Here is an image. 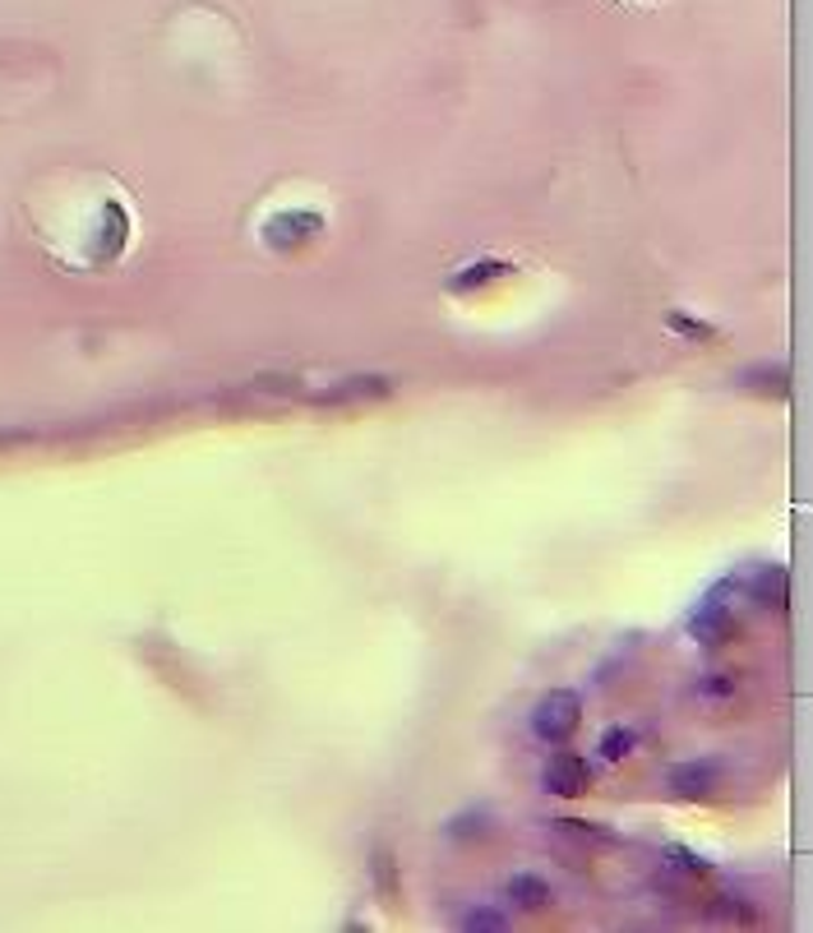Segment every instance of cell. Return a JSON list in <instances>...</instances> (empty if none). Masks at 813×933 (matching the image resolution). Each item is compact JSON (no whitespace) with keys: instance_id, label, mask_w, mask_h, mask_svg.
<instances>
[{"instance_id":"cell-1","label":"cell","mask_w":813,"mask_h":933,"mask_svg":"<svg viewBox=\"0 0 813 933\" xmlns=\"http://www.w3.org/2000/svg\"><path fill=\"white\" fill-rule=\"evenodd\" d=\"M582 721V698L574 689H555L537 703V711H531V730H537L546 744H559V739H569Z\"/></svg>"},{"instance_id":"cell-2","label":"cell","mask_w":813,"mask_h":933,"mask_svg":"<svg viewBox=\"0 0 813 933\" xmlns=\"http://www.w3.org/2000/svg\"><path fill=\"white\" fill-rule=\"evenodd\" d=\"M541 786L550 795H559V799H578L591 786V763L578 758V754H555L546 763V772H541Z\"/></svg>"},{"instance_id":"cell-3","label":"cell","mask_w":813,"mask_h":933,"mask_svg":"<svg viewBox=\"0 0 813 933\" xmlns=\"http://www.w3.org/2000/svg\"><path fill=\"white\" fill-rule=\"evenodd\" d=\"M716 782H722V763H712V758H707V763H703V758H698V763H684V767L670 772V786H675L684 799L712 795Z\"/></svg>"},{"instance_id":"cell-4","label":"cell","mask_w":813,"mask_h":933,"mask_svg":"<svg viewBox=\"0 0 813 933\" xmlns=\"http://www.w3.org/2000/svg\"><path fill=\"white\" fill-rule=\"evenodd\" d=\"M320 227L324 223L315 213H283V217H273V223H268V240L277 245V251H292V245L320 236Z\"/></svg>"},{"instance_id":"cell-5","label":"cell","mask_w":813,"mask_h":933,"mask_svg":"<svg viewBox=\"0 0 813 933\" xmlns=\"http://www.w3.org/2000/svg\"><path fill=\"white\" fill-rule=\"evenodd\" d=\"M509 896H513V906H522V911H541L550 901V883L537 878V874H518V878H509Z\"/></svg>"},{"instance_id":"cell-6","label":"cell","mask_w":813,"mask_h":933,"mask_svg":"<svg viewBox=\"0 0 813 933\" xmlns=\"http://www.w3.org/2000/svg\"><path fill=\"white\" fill-rule=\"evenodd\" d=\"M726 629H731V610L722 606V592H716V597H707V606L698 610V619H694V634H698L703 642H716V638H722Z\"/></svg>"},{"instance_id":"cell-7","label":"cell","mask_w":813,"mask_h":933,"mask_svg":"<svg viewBox=\"0 0 813 933\" xmlns=\"http://www.w3.org/2000/svg\"><path fill=\"white\" fill-rule=\"evenodd\" d=\"M754 597L763 601V606H772V610H781L786 606V569H763V578L754 582Z\"/></svg>"},{"instance_id":"cell-8","label":"cell","mask_w":813,"mask_h":933,"mask_svg":"<svg viewBox=\"0 0 813 933\" xmlns=\"http://www.w3.org/2000/svg\"><path fill=\"white\" fill-rule=\"evenodd\" d=\"M444 832L453 836V842H477V836H486V832H490V814H486V808H472V814L453 818Z\"/></svg>"},{"instance_id":"cell-9","label":"cell","mask_w":813,"mask_h":933,"mask_svg":"<svg viewBox=\"0 0 813 933\" xmlns=\"http://www.w3.org/2000/svg\"><path fill=\"white\" fill-rule=\"evenodd\" d=\"M638 749V735L629 730V726H615V730H606L601 735V754L610 758V763H619V758H629Z\"/></svg>"},{"instance_id":"cell-10","label":"cell","mask_w":813,"mask_h":933,"mask_svg":"<svg viewBox=\"0 0 813 933\" xmlns=\"http://www.w3.org/2000/svg\"><path fill=\"white\" fill-rule=\"evenodd\" d=\"M494 273H509V264H472V268H467L458 283H453V292H467L472 283H481V277H494Z\"/></svg>"},{"instance_id":"cell-11","label":"cell","mask_w":813,"mask_h":933,"mask_svg":"<svg viewBox=\"0 0 813 933\" xmlns=\"http://www.w3.org/2000/svg\"><path fill=\"white\" fill-rule=\"evenodd\" d=\"M462 929H472V933H477V929H509V920L499 915V911H486V906H481V911H472V915H462Z\"/></svg>"}]
</instances>
